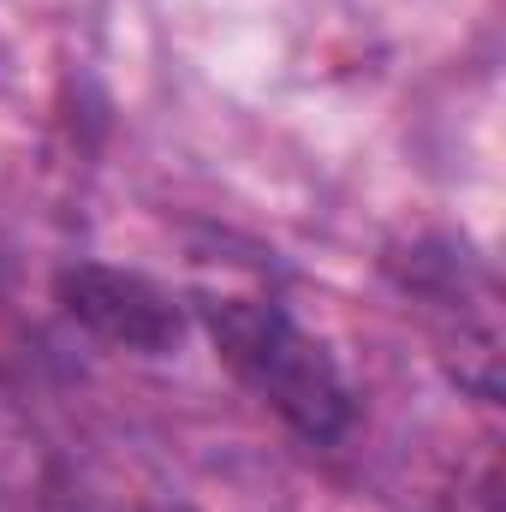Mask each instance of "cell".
I'll list each match as a JSON object with an SVG mask.
<instances>
[{"label": "cell", "mask_w": 506, "mask_h": 512, "mask_svg": "<svg viewBox=\"0 0 506 512\" xmlns=\"http://www.w3.org/2000/svg\"><path fill=\"white\" fill-rule=\"evenodd\" d=\"M215 358L310 447H334L358 423V393L340 358L274 298H197Z\"/></svg>", "instance_id": "6da1fadb"}, {"label": "cell", "mask_w": 506, "mask_h": 512, "mask_svg": "<svg viewBox=\"0 0 506 512\" xmlns=\"http://www.w3.org/2000/svg\"><path fill=\"white\" fill-rule=\"evenodd\" d=\"M60 304L78 328H90L96 340L137 352V358H167L185 340V304L137 268L72 262L60 274Z\"/></svg>", "instance_id": "7a4b0ae2"}]
</instances>
